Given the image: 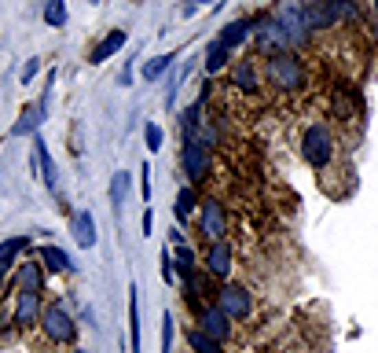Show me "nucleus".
<instances>
[{
    "label": "nucleus",
    "instance_id": "473e14b6",
    "mask_svg": "<svg viewBox=\"0 0 378 353\" xmlns=\"http://www.w3.org/2000/svg\"><path fill=\"white\" fill-rule=\"evenodd\" d=\"M140 177H144V184H140V188H144V202H151V166H144V169H140Z\"/></svg>",
    "mask_w": 378,
    "mask_h": 353
},
{
    "label": "nucleus",
    "instance_id": "f257e3e1",
    "mask_svg": "<svg viewBox=\"0 0 378 353\" xmlns=\"http://www.w3.org/2000/svg\"><path fill=\"white\" fill-rule=\"evenodd\" d=\"M301 158H305L312 169L331 166V158H334V129L327 122H312L305 129V136H301Z\"/></svg>",
    "mask_w": 378,
    "mask_h": 353
},
{
    "label": "nucleus",
    "instance_id": "f8f14e48",
    "mask_svg": "<svg viewBox=\"0 0 378 353\" xmlns=\"http://www.w3.org/2000/svg\"><path fill=\"white\" fill-rule=\"evenodd\" d=\"M37 313H41V291H19V302H15V324H19V328L37 324Z\"/></svg>",
    "mask_w": 378,
    "mask_h": 353
},
{
    "label": "nucleus",
    "instance_id": "2eb2a0df",
    "mask_svg": "<svg viewBox=\"0 0 378 353\" xmlns=\"http://www.w3.org/2000/svg\"><path fill=\"white\" fill-rule=\"evenodd\" d=\"M125 41H129V30H111V34L92 48V63H107L118 48H125Z\"/></svg>",
    "mask_w": 378,
    "mask_h": 353
},
{
    "label": "nucleus",
    "instance_id": "ddd939ff",
    "mask_svg": "<svg viewBox=\"0 0 378 353\" xmlns=\"http://www.w3.org/2000/svg\"><path fill=\"white\" fill-rule=\"evenodd\" d=\"M254 23H257V19H235V23H228V26L221 30V37H217V41H221V45L228 48V52H232V48H239L243 41L254 34Z\"/></svg>",
    "mask_w": 378,
    "mask_h": 353
},
{
    "label": "nucleus",
    "instance_id": "dca6fc26",
    "mask_svg": "<svg viewBox=\"0 0 378 353\" xmlns=\"http://www.w3.org/2000/svg\"><path fill=\"white\" fill-rule=\"evenodd\" d=\"M74 235H78L81 247H96V217H92L89 210L74 213Z\"/></svg>",
    "mask_w": 378,
    "mask_h": 353
},
{
    "label": "nucleus",
    "instance_id": "6ab92c4d",
    "mask_svg": "<svg viewBox=\"0 0 378 353\" xmlns=\"http://www.w3.org/2000/svg\"><path fill=\"white\" fill-rule=\"evenodd\" d=\"M235 85H239L243 92H257V89H261V81H257V67L250 59H243L239 67H235Z\"/></svg>",
    "mask_w": 378,
    "mask_h": 353
},
{
    "label": "nucleus",
    "instance_id": "4468645a",
    "mask_svg": "<svg viewBox=\"0 0 378 353\" xmlns=\"http://www.w3.org/2000/svg\"><path fill=\"white\" fill-rule=\"evenodd\" d=\"M34 162L41 166V180H45L48 188H56V184H59V169H56V162H52V155H48V144L41 140V136L34 140Z\"/></svg>",
    "mask_w": 378,
    "mask_h": 353
},
{
    "label": "nucleus",
    "instance_id": "c85d7f7f",
    "mask_svg": "<svg viewBox=\"0 0 378 353\" xmlns=\"http://www.w3.org/2000/svg\"><path fill=\"white\" fill-rule=\"evenodd\" d=\"M125 191H129V173H114V180H111V202H114V210H122Z\"/></svg>",
    "mask_w": 378,
    "mask_h": 353
},
{
    "label": "nucleus",
    "instance_id": "0eeeda50",
    "mask_svg": "<svg viewBox=\"0 0 378 353\" xmlns=\"http://www.w3.org/2000/svg\"><path fill=\"white\" fill-rule=\"evenodd\" d=\"M217 309H221L228 320H243L246 313H250V291H246V287H239V284H228V287L217 295Z\"/></svg>",
    "mask_w": 378,
    "mask_h": 353
},
{
    "label": "nucleus",
    "instance_id": "1a4fd4ad",
    "mask_svg": "<svg viewBox=\"0 0 378 353\" xmlns=\"http://www.w3.org/2000/svg\"><path fill=\"white\" fill-rule=\"evenodd\" d=\"M224 232H228L224 206L217 199H206L202 202V235H210V243H217V239H224Z\"/></svg>",
    "mask_w": 378,
    "mask_h": 353
},
{
    "label": "nucleus",
    "instance_id": "423d86ee",
    "mask_svg": "<svg viewBox=\"0 0 378 353\" xmlns=\"http://www.w3.org/2000/svg\"><path fill=\"white\" fill-rule=\"evenodd\" d=\"M254 37H257L261 56H279V52H287V45H290L287 34H283V26H279L272 15L257 19V23H254Z\"/></svg>",
    "mask_w": 378,
    "mask_h": 353
},
{
    "label": "nucleus",
    "instance_id": "9d476101",
    "mask_svg": "<svg viewBox=\"0 0 378 353\" xmlns=\"http://www.w3.org/2000/svg\"><path fill=\"white\" fill-rule=\"evenodd\" d=\"M199 324H202L199 331H206V335H210L213 342H224V339L232 335V324H228V317H224L217 306L202 309V313H199Z\"/></svg>",
    "mask_w": 378,
    "mask_h": 353
},
{
    "label": "nucleus",
    "instance_id": "f03ea898",
    "mask_svg": "<svg viewBox=\"0 0 378 353\" xmlns=\"http://www.w3.org/2000/svg\"><path fill=\"white\" fill-rule=\"evenodd\" d=\"M265 74H268V81H272L279 92H301V89H305V70H301V59L290 56V52L268 56L265 59Z\"/></svg>",
    "mask_w": 378,
    "mask_h": 353
},
{
    "label": "nucleus",
    "instance_id": "5701e85b",
    "mask_svg": "<svg viewBox=\"0 0 378 353\" xmlns=\"http://www.w3.org/2000/svg\"><path fill=\"white\" fill-rule=\"evenodd\" d=\"M188 346L195 350V353H221V342H213L206 331H191V335H188Z\"/></svg>",
    "mask_w": 378,
    "mask_h": 353
},
{
    "label": "nucleus",
    "instance_id": "bb28decb",
    "mask_svg": "<svg viewBox=\"0 0 378 353\" xmlns=\"http://www.w3.org/2000/svg\"><path fill=\"white\" fill-rule=\"evenodd\" d=\"M45 23L48 26H63V23H67V0H48V4H45Z\"/></svg>",
    "mask_w": 378,
    "mask_h": 353
},
{
    "label": "nucleus",
    "instance_id": "72a5a7b5",
    "mask_svg": "<svg viewBox=\"0 0 378 353\" xmlns=\"http://www.w3.org/2000/svg\"><path fill=\"white\" fill-rule=\"evenodd\" d=\"M191 4H221V0H191Z\"/></svg>",
    "mask_w": 378,
    "mask_h": 353
},
{
    "label": "nucleus",
    "instance_id": "c9c22d12",
    "mask_svg": "<svg viewBox=\"0 0 378 353\" xmlns=\"http://www.w3.org/2000/svg\"><path fill=\"white\" fill-rule=\"evenodd\" d=\"M375 12H378V0H375Z\"/></svg>",
    "mask_w": 378,
    "mask_h": 353
},
{
    "label": "nucleus",
    "instance_id": "9b49d317",
    "mask_svg": "<svg viewBox=\"0 0 378 353\" xmlns=\"http://www.w3.org/2000/svg\"><path fill=\"white\" fill-rule=\"evenodd\" d=\"M206 272L210 276H221V280L232 272V247L224 239L210 243V250H206Z\"/></svg>",
    "mask_w": 378,
    "mask_h": 353
},
{
    "label": "nucleus",
    "instance_id": "412c9836",
    "mask_svg": "<svg viewBox=\"0 0 378 353\" xmlns=\"http://www.w3.org/2000/svg\"><path fill=\"white\" fill-rule=\"evenodd\" d=\"M19 291H41V269L37 261H30L19 269Z\"/></svg>",
    "mask_w": 378,
    "mask_h": 353
},
{
    "label": "nucleus",
    "instance_id": "7c9ffc66",
    "mask_svg": "<svg viewBox=\"0 0 378 353\" xmlns=\"http://www.w3.org/2000/svg\"><path fill=\"white\" fill-rule=\"evenodd\" d=\"M173 346V317H166V328H162V353H169Z\"/></svg>",
    "mask_w": 378,
    "mask_h": 353
},
{
    "label": "nucleus",
    "instance_id": "7ed1b4c3",
    "mask_svg": "<svg viewBox=\"0 0 378 353\" xmlns=\"http://www.w3.org/2000/svg\"><path fill=\"white\" fill-rule=\"evenodd\" d=\"M272 19L283 26V34H287L290 45H305V41H309L312 26H309V15H305V4H298V0H279Z\"/></svg>",
    "mask_w": 378,
    "mask_h": 353
},
{
    "label": "nucleus",
    "instance_id": "2f4dec72",
    "mask_svg": "<svg viewBox=\"0 0 378 353\" xmlns=\"http://www.w3.org/2000/svg\"><path fill=\"white\" fill-rule=\"evenodd\" d=\"M37 70H41V59H30L26 67H23V85L34 81V78H37Z\"/></svg>",
    "mask_w": 378,
    "mask_h": 353
},
{
    "label": "nucleus",
    "instance_id": "f704fd0d",
    "mask_svg": "<svg viewBox=\"0 0 378 353\" xmlns=\"http://www.w3.org/2000/svg\"><path fill=\"white\" fill-rule=\"evenodd\" d=\"M0 276H4V265H0Z\"/></svg>",
    "mask_w": 378,
    "mask_h": 353
},
{
    "label": "nucleus",
    "instance_id": "a878e982",
    "mask_svg": "<svg viewBox=\"0 0 378 353\" xmlns=\"http://www.w3.org/2000/svg\"><path fill=\"white\" fill-rule=\"evenodd\" d=\"M26 247H30V235H15V239L0 243V265H8L19 250H26Z\"/></svg>",
    "mask_w": 378,
    "mask_h": 353
},
{
    "label": "nucleus",
    "instance_id": "4be33fe9",
    "mask_svg": "<svg viewBox=\"0 0 378 353\" xmlns=\"http://www.w3.org/2000/svg\"><path fill=\"white\" fill-rule=\"evenodd\" d=\"M129 335H133V353H140V306H136V287L129 291Z\"/></svg>",
    "mask_w": 378,
    "mask_h": 353
},
{
    "label": "nucleus",
    "instance_id": "393cba45",
    "mask_svg": "<svg viewBox=\"0 0 378 353\" xmlns=\"http://www.w3.org/2000/svg\"><path fill=\"white\" fill-rule=\"evenodd\" d=\"M173 59H177V56H155V59H147V63H144V78H147V81L162 78V74L173 67Z\"/></svg>",
    "mask_w": 378,
    "mask_h": 353
},
{
    "label": "nucleus",
    "instance_id": "a211bd4d",
    "mask_svg": "<svg viewBox=\"0 0 378 353\" xmlns=\"http://www.w3.org/2000/svg\"><path fill=\"white\" fill-rule=\"evenodd\" d=\"M37 258L45 261L52 272H67L70 265H74V261H70V254H67V250H59V247H41V250H37Z\"/></svg>",
    "mask_w": 378,
    "mask_h": 353
},
{
    "label": "nucleus",
    "instance_id": "b1692460",
    "mask_svg": "<svg viewBox=\"0 0 378 353\" xmlns=\"http://www.w3.org/2000/svg\"><path fill=\"white\" fill-rule=\"evenodd\" d=\"M173 210H177V217H180V221H188L191 213H195V188H180L177 206H173Z\"/></svg>",
    "mask_w": 378,
    "mask_h": 353
},
{
    "label": "nucleus",
    "instance_id": "e433bc0d",
    "mask_svg": "<svg viewBox=\"0 0 378 353\" xmlns=\"http://www.w3.org/2000/svg\"><path fill=\"white\" fill-rule=\"evenodd\" d=\"M92 4H96V0H92Z\"/></svg>",
    "mask_w": 378,
    "mask_h": 353
},
{
    "label": "nucleus",
    "instance_id": "aec40b11",
    "mask_svg": "<svg viewBox=\"0 0 378 353\" xmlns=\"http://www.w3.org/2000/svg\"><path fill=\"white\" fill-rule=\"evenodd\" d=\"M224 67H228V48L217 41V45L206 48V70H210V74H221Z\"/></svg>",
    "mask_w": 378,
    "mask_h": 353
},
{
    "label": "nucleus",
    "instance_id": "6e6552de",
    "mask_svg": "<svg viewBox=\"0 0 378 353\" xmlns=\"http://www.w3.org/2000/svg\"><path fill=\"white\" fill-rule=\"evenodd\" d=\"M41 328H45V335H48L52 342L74 339V320H70V313H67L63 306H48L45 317H41Z\"/></svg>",
    "mask_w": 378,
    "mask_h": 353
},
{
    "label": "nucleus",
    "instance_id": "20e7f679",
    "mask_svg": "<svg viewBox=\"0 0 378 353\" xmlns=\"http://www.w3.org/2000/svg\"><path fill=\"white\" fill-rule=\"evenodd\" d=\"M356 12H360V8H356L353 0H312V4H305V15H309L312 30H331L334 23L353 19Z\"/></svg>",
    "mask_w": 378,
    "mask_h": 353
},
{
    "label": "nucleus",
    "instance_id": "c756f323",
    "mask_svg": "<svg viewBox=\"0 0 378 353\" xmlns=\"http://www.w3.org/2000/svg\"><path fill=\"white\" fill-rule=\"evenodd\" d=\"M144 140H147V147H151V151H158V147H162V129H158L155 122H151L147 129H144Z\"/></svg>",
    "mask_w": 378,
    "mask_h": 353
},
{
    "label": "nucleus",
    "instance_id": "39448f33",
    "mask_svg": "<svg viewBox=\"0 0 378 353\" xmlns=\"http://www.w3.org/2000/svg\"><path fill=\"white\" fill-rule=\"evenodd\" d=\"M180 166H184V173L191 177V184H202V180L210 177V147L199 144L195 136H188L180 147Z\"/></svg>",
    "mask_w": 378,
    "mask_h": 353
},
{
    "label": "nucleus",
    "instance_id": "f3484780",
    "mask_svg": "<svg viewBox=\"0 0 378 353\" xmlns=\"http://www.w3.org/2000/svg\"><path fill=\"white\" fill-rule=\"evenodd\" d=\"M41 122H45V107H26L23 118H19V122L12 125V136H30Z\"/></svg>",
    "mask_w": 378,
    "mask_h": 353
},
{
    "label": "nucleus",
    "instance_id": "cd10ccee",
    "mask_svg": "<svg viewBox=\"0 0 378 353\" xmlns=\"http://www.w3.org/2000/svg\"><path fill=\"white\" fill-rule=\"evenodd\" d=\"M177 269H180V276L184 280H191V276H195V254H191V247H177Z\"/></svg>",
    "mask_w": 378,
    "mask_h": 353
}]
</instances>
